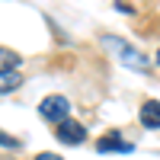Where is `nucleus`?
<instances>
[{
  "label": "nucleus",
  "instance_id": "obj_5",
  "mask_svg": "<svg viewBox=\"0 0 160 160\" xmlns=\"http://www.w3.org/2000/svg\"><path fill=\"white\" fill-rule=\"evenodd\" d=\"M138 118H141L144 128H160V102H157V99H148V102L141 106Z\"/></svg>",
  "mask_w": 160,
  "mask_h": 160
},
{
  "label": "nucleus",
  "instance_id": "obj_9",
  "mask_svg": "<svg viewBox=\"0 0 160 160\" xmlns=\"http://www.w3.org/2000/svg\"><path fill=\"white\" fill-rule=\"evenodd\" d=\"M35 160H64V157H58V154H51V151H42Z\"/></svg>",
  "mask_w": 160,
  "mask_h": 160
},
{
  "label": "nucleus",
  "instance_id": "obj_7",
  "mask_svg": "<svg viewBox=\"0 0 160 160\" xmlns=\"http://www.w3.org/2000/svg\"><path fill=\"white\" fill-rule=\"evenodd\" d=\"M22 87V77L16 71H10V74H0V93H13V90H19Z\"/></svg>",
  "mask_w": 160,
  "mask_h": 160
},
{
  "label": "nucleus",
  "instance_id": "obj_8",
  "mask_svg": "<svg viewBox=\"0 0 160 160\" xmlns=\"http://www.w3.org/2000/svg\"><path fill=\"white\" fill-rule=\"evenodd\" d=\"M0 144H3V148H19V141L10 138V135H3V131H0Z\"/></svg>",
  "mask_w": 160,
  "mask_h": 160
},
{
  "label": "nucleus",
  "instance_id": "obj_3",
  "mask_svg": "<svg viewBox=\"0 0 160 160\" xmlns=\"http://www.w3.org/2000/svg\"><path fill=\"white\" fill-rule=\"evenodd\" d=\"M55 135H58V141H64V144H71V148H74V144H83L87 131H83V125H80V122L68 118V122H61V125H58Z\"/></svg>",
  "mask_w": 160,
  "mask_h": 160
},
{
  "label": "nucleus",
  "instance_id": "obj_2",
  "mask_svg": "<svg viewBox=\"0 0 160 160\" xmlns=\"http://www.w3.org/2000/svg\"><path fill=\"white\" fill-rule=\"evenodd\" d=\"M38 112H42V118H48V122H55V125H61V122H68V112H71V102L64 99V96H45L42 99V106H38Z\"/></svg>",
  "mask_w": 160,
  "mask_h": 160
},
{
  "label": "nucleus",
  "instance_id": "obj_10",
  "mask_svg": "<svg viewBox=\"0 0 160 160\" xmlns=\"http://www.w3.org/2000/svg\"><path fill=\"white\" fill-rule=\"evenodd\" d=\"M157 64H160V51H157Z\"/></svg>",
  "mask_w": 160,
  "mask_h": 160
},
{
  "label": "nucleus",
  "instance_id": "obj_6",
  "mask_svg": "<svg viewBox=\"0 0 160 160\" xmlns=\"http://www.w3.org/2000/svg\"><path fill=\"white\" fill-rule=\"evenodd\" d=\"M16 64H19V55L13 48H0V74H10V71H16Z\"/></svg>",
  "mask_w": 160,
  "mask_h": 160
},
{
  "label": "nucleus",
  "instance_id": "obj_4",
  "mask_svg": "<svg viewBox=\"0 0 160 160\" xmlns=\"http://www.w3.org/2000/svg\"><path fill=\"white\" fill-rule=\"evenodd\" d=\"M96 151H99V154H106V151H122V154H131V151H135V144H128V141L118 138L115 131H109L106 138H99V141H96Z\"/></svg>",
  "mask_w": 160,
  "mask_h": 160
},
{
  "label": "nucleus",
  "instance_id": "obj_1",
  "mask_svg": "<svg viewBox=\"0 0 160 160\" xmlns=\"http://www.w3.org/2000/svg\"><path fill=\"white\" fill-rule=\"evenodd\" d=\"M102 45L109 48V51H115V58L122 61V64H128V68H138V71H148V58L141 55V51H135L125 38H118V35H102Z\"/></svg>",
  "mask_w": 160,
  "mask_h": 160
}]
</instances>
